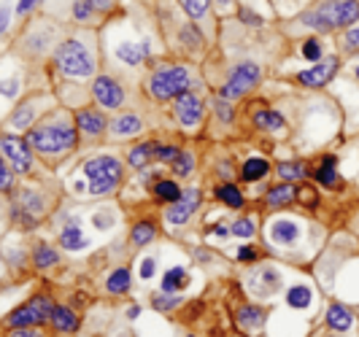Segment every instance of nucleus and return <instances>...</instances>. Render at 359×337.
Masks as SVG:
<instances>
[{"label":"nucleus","instance_id":"bb28decb","mask_svg":"<svg viewBox=\"0 0 359 337\" xmlns=\"http://www.w3.org/2000/svg\"><path fill=\"white\" fill-rule=\"evenodd\" d=\"M146 54H149V43H141V46H135V43H122V46L116 49V57H119L122 62H127V65H138Z\"/></svg>","mask_w":359,"mask_h":337},{"label":"nucleus","instance_id":"864d4df0","mask_svg":"<svg viewBox=\"0 0 359 337\" xmlns=\"http://www.w3.org/2000/svg\"><path fill=\"white\" fill-rule=\"evenodd\" d=\"M346 43H348L351 49H357V46H359V25H357V27H351V30L346 33Z\"/></svg>","mask_w":359,"mask_h":337},{"label":"nucleus","instance_id":"052dcab7","mask_svg":"<svg viewBox=\"0 0 359 337\" xmlns=\"http://www.w3.org/2000/svg\"><path fill=\"white\" fill-rule=\"evenodd\" d=\"M138 313H141V308H138V305H133V308H130V310H127V316H130V319H135V316H138Z\"/></svg>","mask_w":359,"mask_h":337},{"label":"nucleus","instance_id":"4468645a","mask_svg":"<svg viewBox=\"0 0 359 337\" xmlns=\"http://www.w3.org/2000/svg\"><path fill=\"white\" fill-rule=\"evenodd\" d=\"M76 127H79L81 132H87V135H100V132L106 130V116L97 114V111L84 108V111L76 114Z\"/></svg>","mask_w":359,"mask_h":337},{"label":"nucleus","instance_id":"4c0bfd02","mask_svg":"<svg viewBox=\"0 0 359 337\" xmlns=\"http://www.w3.org/2000/svg\"><path fill=\"white\" fill-rule=\"evenodd\" d=\"M181 41H184L189 49H198L200 43H203V36H200L198 30H195V25H187V27L181 30Z\"/></svg>","mask_w":359,"mask_h":337},{"label":"nucleus","instance_id":"6ab92c4d","mask_svg":"<svg viewBox=\"0 0 359 337\" xmlns=\"http://www.w3.org/2000/svg\"><path fill=\"white\" fill-rule=\"evenodd\" d=\"M60 243H62V249L65 251H81L84 246H87V238H84V232H81V227H79V221H76V219H73L71 224L62 230Z\"/></svg>","mask_w":359,"mask_h":337},{"label":"nucleus","instance_id":"b1692460","mask_svg":"<svg viewBox=\"0 0 359 337\" xmlns=\"http://www.w3.org/2000/svg\"><path fill=\"white\" fill-rule=\"evenodd\" d=\"M294 197H297V189L292 184H278L268 192V205L270 208H281V205H289Z\"/></svg>","mask_w":359,"mask_h":337},{"label":"nucleus","instance_id":"3c124183","mask_svg":"<svg viewBox=\"0 0 359 337\" xmlns=\"http://www.w3.org/2000/svg\"><path fill=\"white\" fill-rule=\"evenodd\" d=\"M0 186H3V192L11 189V165H3V170H0Z\"/></svg>","mask_w":359,"mask_h":337},{"label":"nucleus","instance_id":"473e14b6","mask_svg":"<svg viewBox=\"0 0 359 337\" xmlns=\"http://www.w3.org/2000/svg\"><path fill=\"white\" fill-rule=\"evenodd\" d=\"M287 302H289V308L303 310V308L311 305V289H308V286H292L287 291Z\"/></svg>","mask_w":359,"mask_h":337},{"label":"nucleus","instance_id":"79ce46f5","mask_svg":"<svg viewBox=\"0 0 359 337\" xmlns=\"http://www.w3.org/2000/svg\"><path fill=\"white\" fill-rule=\"evenodd\" d=\"M179 149H176V146H157V160L160 162H170V165H173V162L179 160Z\"/></svg>","mask_w":359,"mask_h":337},{"label":"nucleus","instance_id":"58836bf2","mask_svg":"<svg viewBox=\"0 0 359 337\" xmlns=\"http://www.w3.org/2000/svg\"><path fill=\"white\" fill-rule=\"evenodd\" d=\"M11 216H14V221H17V224H22V227H27V230H30V227H36V224H38L36 216H33L30 211H25V208H19V205H14V211H11Z\"/></svg>","mask_w":359,"mask_h":337},{"label":"nucleus","instance_id":"bf43d9fd","mask_svg":"<svg viewBox=\"0 0 359 337\" xmlns=\"http://www.w3.org/2000/svg\"><path fill=\"white\" fill-rule=\"evenodd\" d=\"M33 8H36V3H19L17 6L19 14H27V11H33Z\"/></svg>","mask_w":359,"mask_h":337},{"label":"nucleus","instance_id":"39448f33","mask_svg":"<svg viewBox=\"0 0 359 337\" xmlns=\"http://www.w3.org/2000/svg\"><path fill=\"white\" fill-rule=\"evenodd\" d=\"M54 62H57L60 71L68 73V76H92V71H95L92 54L87 52V46L79 43V41H65V43H60L57 52H54Z\"/></svg>","mask_w":359,"mask_h":337},{"label":"nucleus","instance_id":"8fccbe9b","mask_svg":"<svg viewBox=\"0 0 359 337\" xmlns=\"http://www.w3.org/2000/svg\"><path fill=\"white\" fill-rule=\"evenodd\" d=\"M238 17L243 19L246 25H254V27H257V25H262V19L257 17V14H252L249 8H238Z\"/></svg>","mask_w":359,"mask_h":337},{"label":"nucleus","instance_id":"6e6d98bb","mask_svg":"<svg viewBox=\"0 0 359 337\" xmlns=\"http://www.w3.org/2000/svg\"><path fill=\"white\" fill-rule=\"evenodd\" d=\"M95 224H97L100 230H106V227H111V216H108V219H106V213H100V216L95 219Z\"/></svg>","mask_w":359,"mask_h":337},{"label":"nucleus","instance_id":"aec40b11","mask_svg":"<svg viewBox=\"0 0 359 337\" xmlns=\"http://www.w3.org/2000/svg\"><path fill=\"white\" fill-rule=\"evenodd\" d=\"M141 119L135 116V114H122V116H116L114 122H111V132L116 135V138H125V135H135V132H141Z\"/></svg>","mask_w":359,"mask_h":337},{"label":"nucleus","instance_id":"dca6fc26","mask_svg":"<svg viewBox=\"0 0 359 337\" xmlns=\"http://www.w3.org/2000/svg\"><path fill=\"white\" fill-rule=\"evenodd\" d=\"M270 238H273L276 243H281V246H292V243L300 238V227H297L294 221H289V219H278V221L270 227Z\"/></svg>","mask_w":359,"mask_h":337},{"label":"nucleus","instance_id":"4d7b16f0","mask_svg":"<svg viewBox=\"0 0 359 337\" xmlns=\"http://www.w3.org/2000/svg\"><path fill=\"white\" fill-rule=\"evenodd\" d=\"M211 232H214V235H219V238H227V235H230V232H233V230H227V227H222V224H216V227H211Z\"/></svg>","mask_w":359,"mask_h":337},{"label":"nucleus","instance_id":"f8f14e48","mask_svg":"<svg viewBox=\"0 0 359 337\" xmlns=\"http://www.w3.org/2000/svg\"><path fill=\"white\" fill-rule=\"evenodd\" d=\"M176 116H179V122L184 127H195L203 119V103H200V97L195 92H187V95H181L176 97Z\"/></svg>","mask_w":359,"mask_h":337},{"label":"nucleus","instance_id":"09e8293b","mask_svg":"<svg viewBox=\"0 0 359 337\" xmlns=\"http://www.w3.org/2000/svg\"><path fill=\"white\" fill-rule=\"evenodd\" d=\"M154 273H157V262L149 256V259H144V265H141V278H144V281H149Z\"/></svg>","mask_w":359,"mask_h":337},{"label":"nucleus","instance_id":"5fc2aeb1","mask_svg":"<svg viewBox=\"0 0 359 337\" xmlns=\"http://www.w3.org/2000/svg\"><path fill=\"white\" fill-rule=\"evenodd\" d=\"M8 337H36V332L30 326H22V329H8Z\"/></svg>","mask_w":359,"mask_h":337},{"label":"nucleus","instance_id":"1a4fd4ad","mask_svg":"<svg viewBox=\"0 0 359 337\" xmlns=\"http://www.w3.org/2000/svg\"><path fill=\"white\" fill-rule=\"evenodd\" d=\"M200 202H203V195H200L198 189H187L184 195H181L179 202H173V205H168V211H165V219H168V224H187L195 211L200 208Z\"/></svg>","mask_w":359,"mask_h":337},{"label":"nucleus","instance_id":"7c9ffc66","mask_svg":"<svg viewBox=\"0 0 359 337\" xmlns=\"http://www.w3.org/2000/svg\"><path fill=\"white\" fill-rule=\"evenodd\" d=\"M154 235H157V227L151 224V221H138L133 232H130V238H133V243L135 246H146V243H151L154 240Z\"/></svg>","mask_w":359,"mask_h":337},{"label":"nucleus","instance_id":"13d9d810","mask_svg":"<svg viewBox=\"0 0 359 337\" xmlns=\"http://www.w3.org/2000/svg\"><path fill=\"white\" fill-rule=\"evenodd\" d=\"M3 92H6L8 97H11V95L17 92V81H6V84H3Z\"/></svg>","mask_w":359,"mask_h":337},{"label":"nucleus","instance_id":"cd10ccee","mask_svg":"<svg viewBox=\"0 0 359 337\" xmlns=\"http://www.w3.org/2000/svg\"><path fill=\"white\" fill-rule=\"evenodd\" d=\"M216 200H222L227 208H243V195H241V189L233 186V184L216 186Z\"/></svg>","mask_w":359,"mask_h":337},{"label":"nucleus","instance_id":"72a5a7b5","mask_svg":"<svg viewBox=\"0 0 359 337\" xmlns=\"http://www.w3.org/2000/svg\"><path fill=\"white\" fill-rule=\"evenodd\" d=\"M33 262H36V267L43 270V267L57 265V262H60V256H57V251L49 249V246H38L36 254H33Z\"/></svg>","mask_w":359,"mask_h":337},{"label":"nucleus","instance_id":"423d86ee","mask_svg":"<svg viewBox=\"0 0 359 337\" xmlns=\"http://www.w3.org/2000/svg\"><path fill=\"white\" fill-rule=\"evenodd\" d=\"M54 305L49 297H33L30 302L19 305L17 310H11L6 316V326L8 329H22V326H38L43 321H52Z\"/></svg>","mask_w":359,"mask_h":337},{"label":"nucleus","instance_id":"2f4dec72","mask_svg":"<svg viewBox=\"0 0 359 337\" xmlns=\"http://www.w3.org/2000/svg\"><path fill=\"white\" fill-rule=\"evenodd\" d=\"M278 176L284 178V184H292V181H303L308 176L306 165L300 162H281L278 165Z\"/></svg>","mask_w":359,"mask_h":337},{"label":"nucleus","instance_id":"e433bc0d","mask_svg":"<svg viewBox=\"0 0 359 337\" xmlns=\"http://www.w3.org/2000/svg\"><path fill=\"white\" fill-rule=\"evenodd\" d=\"M303 57L311 60V62H322V43L316 38H308L303 43Z\"/></svg>","mask_w":359,"mask_h":337},{"label":"nucleus","instance_id":"f257e3e1","mask_svg":"<svg viewBox=\"0 0 359 337\" xmlns=\"http://www.w3.org/2000/svg\"><path fill=\"white\" fill-rule=\"evenodd\" d=\"M359 19V3L354 0H332V3H322L319 8L313 11H306L300 22L313 27V30H322V33H330L335 27H351Z\"/></svg>","mask_w":359,"mask_h":337},{"label":"nucleus","instance_id":"f704fd0d","mask_svg":"<svg viewBox=\"0 0 359 337\" xmlns=\"http://www.w3.org/2000/svg\"><path fill=\"white\" fill-rule=\"evenodd\" d=\"M192 167H195V154H189V151H181L179 160L173 162V173L176 176H189Z\"/></svg>","mask_w":359,"mask_h":337},{"label":"nucleus","instance_id":"20e7f679","mask_svg":"<svg viewBox=\"0 0 359 337\" xmlns=\"http://www.w3.org/2000/svg\"><path fill=\"white\" fill-rule=\"evenodd\" d=\"M149 92L157 100H173L189 92V73L181 65H170V68H160L149 78Z\"/></svg>","mask_w":359,"mask_h":337},{"label":"nucleus","instance_id":"c9c22d12","mask_svg":"<svg viewBox=\"0 0 359 337\" xmlns=\"http://www.w3.org/2000/svg\"><path fill=\"white\" fill-rule=\"evenodd\" d=\"M179 302L181 300L176 297V294H165V291H162V294H154V297H151V305H154L157 310H173V308H176Z\"/></svg>","mask_w":359,"mask_h":337},{"label":"nucleus","instance_id":"0eeeda50","mask_svg":"<svg viewBox=\"0 0 359 337\" xmlns=\"http://www.w3.org/2000/svg\"><path fill=\"white\" fill-rule=\"evenodd\" d=\"M259 78H262L259 65H254V62H243V65H238V68L230 73L227 84L222 87V100H235V97H243L246 92H252V89L259 84Z\"/></svg>","mask_w":359,"mask_h":337},{"label":"nucleus","instance_id":"de8ad7c7","mask_svg":"<svg viewBox=\"0 0 359 337\" xmlns=\"http://www.w3.org/2000/svg\"><path fill=\"white\" fill-rule=\"evenodd\" d=\"M297 197H300V200L306 202L308 208H313V205L319 202V197H316V192H313L311 186H303V189H297Z\"/></svg>","mask_w":359,"mask_h":337},{"label":"nucleus","instance_id":"f3484780","mask_svg":"<svg viewBox=\"0 0 359 337\" xmlns=\"http://www.w3.org/2000/svg\"><path fill=\"white\" fill-rule=\"evenodd\" d=\"M351 324H354V316H351L348 308H343V305H330V310H327V326H330V329H335V332H348Z\"/></svg>","mask_w":359,"mask_h":337},{"label":"nucleus","instance_id":"603ef678","mask_svg":"<svg viewBox=\"0 0 359 337\" xmlns=\"http://www.w3.org/2000/svg\"><path fill=\"white\" fill-rule=\"evenodd\" d=\"M238 259H241V262H254V259H257V249L243 246V249L238 251Z\"/></svg>","mask_w":359,"mask_h":337},{"label":"nucleus","instance_id":"37998d69","mask_svg":"<svg viewBox=\"0 0 359 337\" xmlns=\"http://www.w3.org/2000/svg\"><path fill=\"white\" fill-rule=\"evenodd\" d=\"M30 119H33V108H19L17 114L11 116V125H14V127H27V125H30Z\"/></svg>","mask_w":359,"mask_h":337},{"label":"nucleus","instance_id":"49530a36","mask_svg":"<svg viewBox=\"0 0 359 337\" xmlns=\"http://www.w3.org/2000/svg\"><path fill=\"white\" fill-rule=\"evenodd\" d=\"M92 8H95L92 3H84V0H81V3H76V6H73V14H76L79 22H84V19H90Z\"/></svg>","mask_w":359,"mask_h":337},{"label":"nucleus","instance_id":"a18cd8bd","mask_svg":"<svg viewBox=\"0 0 359 337\" xmlns=\"http://www.w3.org/2000/svg\"><path fill=\"white\" fill-rule=\"evenodd\" d=\"M216 114L222 116V122H233V108H230V103L227 100H216Z\"/></svg>","mask_w":359,"mask_h":337},{"label":"nucleus","instance_id":"ea45409f","mask_svg":"<svg viewBox=\"0 0 359 337\" xmlns=\"http://www.w3.org/2000/svg\"><path fill=\"white\" fill-rule=\"evenodd\" d=\"M22 208H25V211L38 213L41 208H43V200H41L36 192H22Z\"/></svg>","mask_w":359,"mask_h":337},{"label":"nucleus","instance_id":"680f3d73","mask_svg":"<svg viewBox=\"0 0 359 337\" xmlns=\"http://www.w3.org/2000/svg\"><path fill=\"white\" fill-rule=\"evenodd\" d=\"M357 76H359V68H357Z\"/></svg>","mask_w":359,"mask_h":337},{"label":"nucleus","instance_id":"6e6552de","mask_svg":"<svg viewBox=\"0 0 359 337\" xmlns=\"http://www.w3.org/2000/svg\"><path fill=\"white\" fill-rule=\"evenodd\" d=\"M3 157H6V165H11L17 173H27L30 165H33V146L27 141H22L17 135H3Z\"/></svg>","mask_w":359,"mask_h":337},{"label":"nucleus","instance_id":"393cba45","mask_svg":"<svg viewBox=\"0 0 359 337\" xmlns=\"http://www.w3.org/2000/svg\"><path fill=\"white\" fill-rule=\"evenodd\" d=\"M130 284H133L130 270H127V267H119V270H114V273L108 275L106 289L111 294H125V291H130Z\"/></svg>","mask_w":359,"mask_h":337},{"label":"nucleus","instance_id":"2eb2a0df","mask_svg":"<svg viewBox=\"0 0 359 337\" xmlns=\"http://www.w3.org/2000/svg\"><path fill=\"white\" fill-rule=\"evenodd\" d=\"M278 286H281V278H278V273H276V270H270V267H262V270L252 278V289L259 294V297L278 291Z\"/></svg>","mask_w":359,"mask_h":337},{"label":"nucleus","instance_id":"c03bdc74","mask_svg":"<svg viewBox=\"0 0 359 337\" xmlns=\"http://www.w3.org/2000/svg\"><path fill=\"white\" fill-rule=\"evenodd\" d=\"M184 11L189 17H203L208 11V3H192V0H184Z\"/></svg>","mask_w":359,"mask_h":337},{"label":"nucleus","instance_id":"9b49d317","mask_svg":"<svg viewBox=\"0 0 359 337\" xmlns=\"http://www.w3.org/2000/svg\"><path fill=\"white\" fill-rule=\"evenodd\" d=\"M338 71V57H324L322 62H316L313 68H308V71H300L297 73V81L300 84H306V87H324L332 76Z\"/></svg>","mask_w":359,"mask_h":337},{"label":"nucleus","instance_id":"4be33fe9","mask_svg":"<svg viewBox=\"0 0 359 337\" xmlns=\"http://www.w3.org/2000/svg\"><path fill=\"white\" fill-rule=\"evenodd\" d=\"M181 192L179 184L176 181H170V178H160L157 184H154V197L160 200V202H168V205H173V202H179L181 200Z\"/></svg>","mask_w":359,"mask_h":337},{"label":"nucleus","instance_id":"5701e85b","mask_svg":"<svg viewBox=\"0 0 359 337\" xmlns=\"http://www.w3.org/2000/svg\"><path fill=\"white\" fill-rule=\"evenodd\" d=\"M187 284H189L187 270H184V267H173V270H168L165 278H162V291H165V294H176V291H181Z\"/></svg>","mask_w":359,"mask_h":337},{"label":"nucleus","instance_id":"f03ea898","mask_svg":"<svg viewBox=\"0 0 359 337\" xmlns=\"http://www.w3.org/2000/svg\"><path fill=\"white\" fill-rule=\"evenodd\" d=\"M27 143L41 154H62L76 146V130L68 125H43L30 130Z\"/></svg>","mask_w":359,"mask_h":337},{"label":"nucleus","instance_id":"9d476101","mask_svg":"<svg viewBox=\"0 0 359 337\" xmlns=\"http://www.w3.org/2000/svg\"><path fill=\"white\" fill-rule=\"evenodd\" d=\"M92 95H95V100H97V106L100 108H119L125 103V89L119 87L111 76H97L95 78V84H92Z\"/></svg>","mask_w":359,"mask_h":337},{"label":"nucleus","instance_id":"7ed1b4c3","mask_svg":"<svg viewBox=\"0 0 359 337\" xmlns=\"http://www.w3.org/2000/svg\"><path fill=\"white\" fill-rule=\"evenodd\" d=\"M84 176L90 181L92 195H108L122 181V165L116 157H95L84 162Z\"/></svg>","mask_w":359,"mask_h":337},{"label":"nucleus","instance_id":"c756f323","mask_svg":"<svg viewBox=\"0 0 359 337\" xmlns=\"http://www.w3.org/2000/svg\"><path fill=\"white\" fill-rule=\"evenodd\" d=\"M157 157V146L154 143H141L130 151V167H146V162Z\"/></svg>","mask_w":359,"mask_h":337},{"label":"nucleus","instance_id":"c85d7f7f","mask_svg":"<svg viewBox=\"0 0 359 337\" xmlns=\"http://www.w3.org/2000/svg\"><path fill=\"white\" fill-rule=\"evenodd\" d=\"M313 178L322 184V186H338V173H335V157H324L319 170L313 173Z\"/></svg>","mask_w":359,"mask_h":337},{"label":"nucleus","instance_id":"ddd939ff","mask_svg":"<svg viewBox=\"0 0 359 337\" xmlns=\"http://www.w3.org/2000/svg\"><path fill=\"white\" fill-rule=\"evenodd\" d=\"M265 316H268L265 308H259V305H243V308H238L235 321H238V326L243 332H259L262 324H265Z\"/></svg>","mask_w":359,"mask_h":337},{"label":"nucleus","instance_id":"a211bd4d","mask_svg":"<svg viewBox=\"0 0 359 337\" xmlns=\"http://www.w3.org/2000/svg\"><path fill=\"white\" fill-rule=\"evenodd\" d=\"M52 326L57 332H76L79 329V316L73 313L71 308H65V305H54Z\"/></svg>","mask_w":359,"mask_h":337},{"label":"nucleus","instance_id":"412c9836","mask_svg":"<svg viewBox=\"0 0 359 337\" xmlns=\"http://www.w3.org/2000/svg\"><path fill=\"white\" fill-rule=\"evenodd\" d=\"M268 173H270V162L262 160V157H252V160L243 162V167H241V178L249 181V184L259 181V178H265Z\"/></svg>","mask_w":359,"mask_h":337},{"label":"nucleus","instance_id":"a19ab883","mask_svg":"<svg viewBox=\"0 0 359 337\" xmlns=\"http://www.w3.org/2000/svg\"><path fill=\"white\" fill-rule=\"evenodd\" d=\"M233 235H238V238H252L254 221L252 219H238V221L233 224Z\"/></svg>","mask_w":359,"mask_h":337},{"label":"nucleus","instance_id":"a878e982","mask_svg":"<svg viewBox=\"0 0 359 337\" xmlns=\"http://www.w3.org/2000/svg\"><path fill=\"white\" fill-rule=\"evenodd\" d=\"M254 125L259 130H268V132H276V130H284V116L276 114V111H257L254 114Z\"/></svg>","mask_w":359,"mask_h":337}]
</instances>
